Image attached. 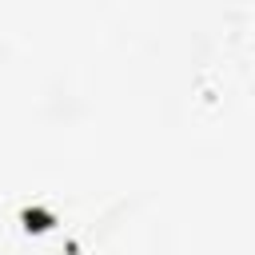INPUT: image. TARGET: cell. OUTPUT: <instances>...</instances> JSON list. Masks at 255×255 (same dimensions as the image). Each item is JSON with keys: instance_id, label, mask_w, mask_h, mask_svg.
<instances>
[{"instance_id": "6da1fadb", "label": "cell", "mask_w": 255, "mask_h": 255, "mask_svg": "<svg viewBox=\"0 0 255 255\" xmlns=\"http://www.w3.org/2000/svg\"><path fill=\"white\" fill-rule=\"evenodd\" d=\"M52 223H56V215L44 211V207H28V211H24V227H28V231H48Z\"/></svg>"}]
</instances>
